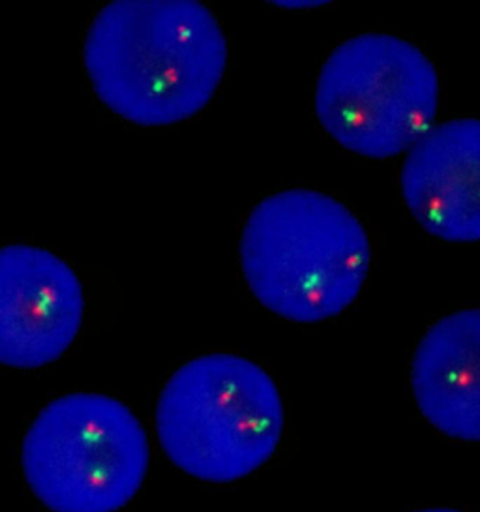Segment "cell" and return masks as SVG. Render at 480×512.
Returning <instances> with one entry per match:
<instances>
[{
  "label": "cell",
  "mask_w": 480,
  "mask_h": 512,
  "mask_svg": "<svg viewBox=\"0 0 480 512\" xmlns=\"http://www.w3.org/2000/svg\"><path fill=\"white\" fill-rule=\"evenodd\" d=\"M227 42L195 0H115L90 25L85 66L98 98L139 126L186 121L224 77Z\"/></svg>",
  "instance_id": "obj_1"
},
{
  "label": "cell",
  "mask_w": 480,
  "mask_h": 512,
  "mask_svg": "<svg viewBox=\"0 0 480 512\" xmlns=\"http://www.w3.org/2000/svg\"><path fill=\"white\" fill-rule=\"evenodd\" d=\"M242 272L255 299L297 323L342 314L370 269V242L336 199L287 190L255 207L240 241Z\"/></svg>",
  "instance_id": "obj_2"
},
{
  "label": "cell",
  "mask_w": 480,
  "mask_h": 512,
  "mask_svg": "<svg viewBox=\"0 0 480 512\" xmlns=\"http://www.w3.org/2000/svg\"><path fill=\"white\" fill-rule=\"evenodd\" d=\"M417 512H462V511H456V509H424V511H417Z\"/></svg>",
  "instance_id": "obj_9"
},
{
  "label": "cell",
  "mask_w": 480,
  "mask_h": 512,
  "mask_svg": "<svg viewBox=\"0 0 480 512\" xmlns=\"http://www.w3.org/2000/svg\"><path fill=\"white\" fill-rule=\"evenodd\" d=\"M434 64L405 40L362 34L334 49L315 91V113L344 149L383 160L424 136L437 115Z\"/></svg>",
  "instance_id": "obj_5"
},
{
  "label": "cell",
  "mask_w": 480,
  "mask_h": 512,
  "mask_svg": "<svg viewBox=\"0 0 480 512\" xmlns=\"http://www.w3.org/2000/svg\"><path fill=\"white\" fill-rule=\"evenodd\" d=\"M156 426L162 449L184 473L239 481L263 466L284 430V406L255 362L216 353L186 362L162 391Z\"/></svg>",
  "instance_id": "obj_3"
},
{
  "label": "cell",
  "mask_w": 480,
  "mask_h": 512,
  "mask_svg": "<svg viewBox=\"0 0 480 512\" xmlns=\"http://www.w3.org/2000/svg\"><path fill=\"white\" fill-rule=\"evenodd\" d=\"M420 413L445 436L480 443V308L435 323L411 366Z\"/></svg>",
  "instance_id": "obj_8"
},
{
  "label": "cell",
  "mask_w": 480,
  "mask_h": 512,
  "mask_svg": "<svg viewBox=\"0 0 480 512\" xmlns=\"http://www.w3.org/2000/svg\"><path fill=\"white\" fill-rule=\"evenodd\" d=\"M147 432L119 400L75 392L53 400L23 443L30 490L49 511L117 512L147 477Z\"/></svg>",
  "instance_id": "obj_4"
},
{
  "label": "cell",
  "mask_w": 480,
  "mask_h": 512,
  "mask_svg": "<svg viewBox=\"0 0 480 512\" xmlns=\"http://www.w3.org/2000/svg\"><path fill=\"white\" fill-rule=\"evenodd\" d=\"M83 314L81 282L60 257L27 244L0 248V364L40 368L57 361Z\"/></svg>",
  "instance_id": "obj_6"
},
{
  "label": "cell",
  "mask_w": 480,
  "mask_h": 512,
  "mask_svg": "<svg viewBox=\"0 0 480 512\" xmlns=\"http://www.w3.org/2000/svg\"><path fill=\"white\" fill-rule=\"evenodd\" d=\"M405 205L430 235L480 242V121L432 126L405 158Z\"/></svg>",
  "instance_id": "obj_7"
}]
</instances>
